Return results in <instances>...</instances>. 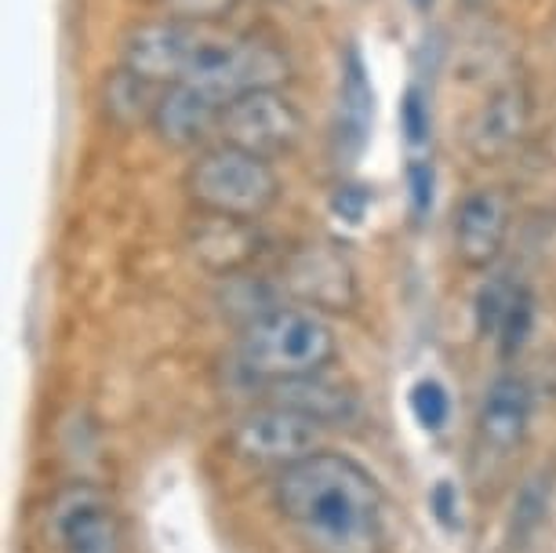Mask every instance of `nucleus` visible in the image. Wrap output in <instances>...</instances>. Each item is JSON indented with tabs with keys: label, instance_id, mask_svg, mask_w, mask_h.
Wrapping results in <instances>:
<instances>
[{
	"label": "nucleus",
	"instance_id": "nucleus-1",
	"mask_svg": "<svg viewBox=\"0 0 556 553\" xmlns=\"http://www.w3.org/2000/svg\"><path fill=\"white\" fill-rule=\"evenodd\" d=\"M277 506L302 536L331 553H361L379 531L382 492L375 477L350 455L313 452L285 466Z\"/></svg>",
	"mask_w": 556,
	"mask_h": 553
},
{
	"label": "nucleus",
	"instance_id": "nucleus-2",
	"mask_svg": "<svg viewBox=\"0 0 556 553\" xmlns=\"http://www.w3.org/2000/svg\"><path fill=\"white\" fill-rule=\"evenodd\" d=\"M334 328L324 321L320 310L291 302V306H269L240 336V364L269 382L320 375L324 364H331Z\"/></svg>",
	"mask_w": 556,
	"mask_h": 553
},
{
	"label": "nucleus",
	"instance_id": "nucleus-3",
	"mask_svg": "<svg viewBox=\"0 0 556 553\" xmlns=\"http://www.w3.org/2000/svg\"><path fill=\"white\" fill-rule=\"evenodd\" d=\"M186 190H190L193 204L207 215H229L255 223L280 201V175L273 172L266 156L223 142L215 150H204L190 164Z\"/></svg>",
	"mask_w": 556,
	"mask_h": 553
},
{
	"label": "nucleus",
	"instance_id": "nucleus-4",
	"mask_svg": "<svg viewBox=\"0 0 556 553\" xmlns=\"http://www.w3.org/2000/svg\"><path fill=\"white\" fill-rule=\"evenodd\" d=\"M285 80H288V59L273 45H266V40L204 29L182 85L201 88L226 106V102L248 96V91L280 88Z\"/></svg>",
	"mask_w": 556,
	"mask_h": 553
},
{
	"label": "nucleus",
	"instance_id": "nucleus-5",
	"mask_svg": "<svg viewBox=\"0 0 556 553\" xmlns=\"http://www.w3.org/2000/svg\"><path fill=\"white\" fill-rule=\"evenodd\" d=\"M302 131H306V121H302L299 106L280 88L248 91V96L226 102L223 121H218L223 142L258 153L266 161L288 153L302 139Z\"/></svg>",
	"mask_w": 556,
	"mask_h": 553
},
{
	"label": "nucleus",
	"instance_id": "nucleus-6",
	"mask_svg": "<svg viewBox=\"0 0 556 553\" xmlns=\"http://www.w3.org/2000/svg\"><path fill=\"white\" fill-rule=\"evenodd\" d=\"M233 448L255 463L295 466L313 452H320V423L273 401L269 409L251 412L237 423Z\"/></svg>",
	"mask_w": 556,
	"mask_h": 553
},
{
	"label": "nucleus",
	"instance_id": "nucleus-7",
	"mask_svg": "<svg viewBox=\"0 0 556 553\" xmlns=\"http://www.w3.org/2000/svg\"><path fill=\"white\" fill-rule=\"evenodd\" d=\"M201 34V23H186V18L175 15L135 26L124 37V70L139 73L142 80H150L156 88L182 85Z\"/></svg>",
	"mask_w": 556,
	"mask_h": 553
},
{
	"label": "nucleus",
	"instance_id": "nucleus-8",
	"mask_svg": "<svg viewBox=\"0 0 556 553\" xmlns=\"http://www.w3.org/2000/svg\"><path fill=\"white\" fill-rule=\"evenodd\" d=\"M51 539L59 553H117V525L106 495L88 485L62 492L51 506Z\"/></svg>",
	"mask_w": 556,
	"mask_h": 553
},
{
	"label": "nucleus",
	"instance_id": "nucleus-9",
	"mask_svg": "<svg viewBox=\"0 0 556 553\" xmlns=\"http://www.w3.org/2000/svg\"><path fill=\"white\" fill-rule=\"evenodd\" d=\"M509 197L491 186L466 193L455 212V255L469 269H488L509 237Z\"/></svg>",
	"mask_w": 556,
	"mask_h": 553
},
{
	"label": "nucleus",
	"instance_id": "nucleus-10",
	"mask_svg": "<svg viewBox=\"0 0 556 553\" xmlns=\"http://www.w3.org/2000/svg\"><path fill=\"white\" fill-rule=\"evenodd\" d=\"M531 128V91L520 80L495 88L469 121V150L480 161H498L523 142Z\"/></svg>",
	"mask_w": 556,
	"mask_h": 553
},
{
	"label": "nucleus",
	"instance_id": "nucleus-11",
	"mask_svg": "<svg viewBox=\"0 0 556 553\" xmlns=\"http://www.w3.org/2000/svg\"><path fill=\"white\" fill-rule=\"evenodd\" d=\"M218 121H223V102H215L207 91L193 85H167L153 106L150 128L161 142L175 146V150H190L218 131Z\"/></svg>",
	"mask_w": 556,
	"mask_h": 553
},
{
	"label": "nucleus",
	"instance_id": "nucleus-12",
	"mask_svg": "<svg viewBox=\"0 0 556 553\" xmlns=\"http://www.w3.org/2000/svg\"><path fill=\"white\" fill-rule=\"evenodd\" d=\"M291 285L302 296V306L313 310H350L356 296L350 263L331 248H309L291 266Z\"/></svg>",
	"mask_w": 556,
	"mask_h": 553
},
{
	"label": "nucleus",
	"instance_id": "nucleus-13",
	"mask_svg": "<svg viewBox=\"0 0 556 553\" xmlns=\"http://www.w3.org/2000/svg\"><path fill=\"white\" fill-rule=\"evenodd\" d=\"M531 419V393L528 382L517 379V375H502V379L491 382L484 404H480V437L498 448V452H509L513 444H520L523 430H528Z\"/></svg>",
	"mask_w": 556,
	"mask_h": 553
},
{
	"label": "nucleus",
	"instance_id": "nucleus-14",
	"mask_svg": "<svg viewBox=\"0 0 556 553\" xmlns=\"http://www.w3.org/2000/svg\"><path fill=\"white\" fill-rule=\"evenodd\" d=\"M197 223L193 229V255L201 259L204 266L218 269V274H229V269L244 266L255 248V229L244 218H229V215H207Z\"/></svg>",
	"mask_w": 556,
	"mask_h": 553
},
{
	"label": "nucleus",
	"instance_id": "nucleus-15",
	"mask_svg": "<svg viewBox=\"0 0 556 553\" xmlns=\"http://www.w3.org/2000/svg\"><path fill=\"white\" fill-rule=\"evenodd\" d=\"M277 404H288V409L309 415V419H317L320 426L350 419L356 409L342 386L320 379V375H302V379L277 382Z\"/></svg>",
	"mask_w": 556,
	"mask_h": 553
},
{
	"label": "nucleus",
	"instance_id": "nucleus-16",
	"mask_svg": "<svg viewBox=\"0 0 556 553\" xmlns=\"http://www.w3.org/2000/svg\"><path fill=\"white\" fill-rule=\"evenodd\" d=\"M156 99H161V88L150 85V80H142L139 73L124 70V66L113 73V77L106 80V88H102L106 117L113 124H121V128H131V124H139V121L150 124Z\"/></svg>",
	"mask_w": 556,
	"mask_h": 553
},
{
	"label": "nucleus",
	"instance_id": "nucleus-17",
	"mask_svg": "<svg viewBox=\"0 0 556 553\" xmlns=\"http://www.w3.org/2000/svg\"><path fill=\"white\" fill-rule=\"evenodd\" d=\"M342 128L353 135L356 142L364 139L367 124H371V85H367V73H364V62L356 51H350V59H345V73H342Z\"/></svg>",
	"mask_w": 556,
	"mask_h": 553
},
{
	"label": "nucleus",
	"instance_id": "nucleus-18",
	"mask_svg": "<svg viewBox=\"0 0 556 553\" xmlns=\"http://www.w3.org/2000/svg\"><path fill=\"white\" fill-rule=\"evenodd\" d=\"M520 288H523L520 280H513L509 274H495V277L484 280V288L477 291V328H480V336L498 339V331H502V325H506V317H509L513 302H517V296H520Z\"/></svg>",
	"mask_w": 556,
	"mask_h": 553
},
{
	"label": "nucleus",
	"instance_id": "nucleus-19",
	"mask_svg": "<svg viewBox=\"0 0 556 553\" xmlns=\"http://www.w3.org/2000/svg\"><path fill=\"white\" fill-rule=\"evenodd\" d=\"M412 415H415V423L422 426V430H429V433L444 430V423L451 415V398H447L444 382L418 379L412 386Z\"/></svg>",
	"mask_w": 556,
	"mask_h": 553
},
{
	"label": "nucleus",
	"instance_id": "nucleus-20",
	"mask_svg": "<svg viewBox=\"0 0 556 553\" xmlns=\"http://www.w3.org/2000/svg\"><path fill=\"white\" fill-rule=\"evenodd\" d=\"M531 331H534V296L528 288H520V296H517V302H513L506 325H502V331H498L502 357H517V353L528 347Z\"/></svg>",
	"mask_w": 556,
	"mask_h": 553
},
{
	"label": "nucleus",
	"instance_id": "nucleus-21",
	"mask_svg": "<svg viewBox=\"0 0 556 553\" xmlns=\"http://www.w3.org/2000/svg\"><path fill=\"white\" fill-rule=\"evenodd\" d=\"M401 124H404V139L407 146H426L429 142V106L422 99V88H407L401 102Z\"/></svg>",
	"mask_w": 556,
	"mask_h": 553
},
{
	"label": "nucleus",
	"instance_id": "nucleus-22",
	"mask_svg": "<svg viewBox=\"0 0 556 553\" xmlns=\"http://www.w3.org/2000/svg\"><path fill=\"white\" fill-rule=\"evenodd\" d=\"M407 190H412V212L415 218H426L429 208H433V164L415 156L407 164Z\"/></svg>",
	"mask_w": 556,
	"mask_h": 553
},
{
	"label": "nucleus",
	"instance_id": "nucleus-23",
	"mask_svg": "<svg viewBox=\"0 0 556 553\" xmlns=\"http://www.w3.org/2000/svg\"><path fill=\"white\" fill-rule=\"evenodd\" d=\"M167 15L186 18V23H212V18H223L226 12H233L237 0H164Z\"/></svg>",
	"mask_w": 556,
	"mask_h": 553
},
{
	"label": "nucleus",
	"instance_id": "nucleus-24",
	"mask_svg": "<svg viewBox=\"0 0 556 553\" xmlns=\"http://www.w3.org/2000/svg\"><path fill=\"white\" fill-rule=\"evenodd\" d=\"M334 215H342L345 223H361L364 212H367V193H364V186H339V193H334Z\"/></svg>",
	"mask_w": 556,
	"mask_h": 553
},
{
	"label": "nucleus",
	"instance_id": "nucleus-25",
	"mask_svg": "<svg viewBox=\"0 0 556 553\" xmlns=\"http://www.w3.org/2000/svg\"><path fill=\"white\" fill-rule=\"evenodd\" d=\"M429 503H433V514L440 517V525H455V510H458V492L451 488L447 481H440L433 488V495H429Z\"/></svg>",
	"mask_w": 556,
	"mask_h": 553
},
{
	"label": "nucleus",
	"instance_id": "nucleus-26",
	"mask_svg": "<svg viewBox=\"0 0 556 553\" xmlns=\"http://www.w3.org/2000/svg\"><path fill=\"white\" fill-rule=\"evenodd\" d=\"M429 4H433V0H415V8H418V12H426Z\"/></svg>",
	"mask_w": 556,
	"mask_h": 553
}]
</instances>
